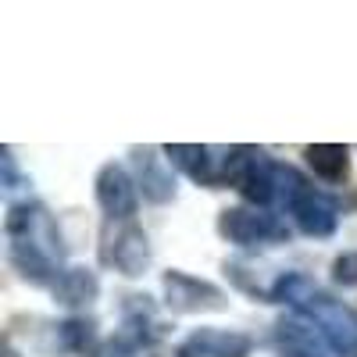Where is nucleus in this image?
I'll return each instance as SVG.
<instances>
[{
    "instance_id": "f257e3e1",
    "label": "nucleus",
    "mask_w": 357,
    "mask_h": 357,
    "mask_svg": "<svg viewBox=\"0 0 357 357\" xmlns=\"http://www.w3.org/2000/svg\"><path fill=\"white\" fill-rule=\"evenodd\" d=\"M8 257L15 272L33 286H54L65 272V240L54 215L40 200H18L4 218Z\"/></svg>"
},
{
    "instance_id": "f03ea898",
    "label": "nucleus",
    "mask_w": 357,
    "mask_h": 357,
    "mask_svg": "<svg viewBox=\"0 0 357 357\" xmlns=\"http://www.w3.org/2000/svg\"><path fill=\"white\" fill-rule=\"evenodd\" d=\"M268 301H282L296 311V318H304L311 329L321 336V343L329 347L336 357H357V311L325 289H318L307 275L301 272H282L272 282Z\"/></svg>"
},
{
    "instance_id": "7ed1b4c3",
    "label": "nucleus",
    "mask_w": 357,
    "mask_h": 357,
    "mask_svg": "<svg viewBox=\"0 0 357 357\" xmlns=\"http://www.w3.org/2000/svg\"><path fill=\"white\" fill-rule=\"evenodd\" d=\"M272 207H282L293 218V225L304 236H311V240H325L340 225V204L329 193H321L314 183H307L293 165H279V172H275Z\"/></svg>"
},
{
    "instance_id": "20e7f679",
    "label": "nucleus",
    "mask_w": 357,
    "mask_h": 357,
    "mask_svg": "<svg viewBox=\"0 0 357 357\" xmlns=\"http://www.w3.org/2000/svg\"><path fill=\"white\" fill-rule=\"evenodd\" d=\"M100 261L126 279H139L154 261L151 240L136 222H107L100 232Z\"/></svg>"
},
{
    "instance_id": "39448f33",
    "label": "nucleus",
    "mask_w": 357,
    "mask_h": 357,
    "mask_svg": "<svg viewBox=\"0 0 357 357\" xmlns=\"http://www.w3.org/2000/svg\"><path fill=\"white\" fill-rule=\"evenodd\" d=\"M218 232L232 247H264V243H286L289 240V225L279 215L268 211V207H254V204L222 211Z\"/></svg>"
},
{
    "instance_id": "423d86ee",
    "label": "nucleus",
    "mask_w": 357,
    "mask_h": 357,
    "mask_svg": "<svg viewBox=\"0 0 357 357\" xmlns=\"http://www.w3.org/2000/svg\"><path fill=\"white\" fill-rule=\"evenodd\" d=\"M165 158L186 172L200 186H229L232 183V165H236V146H200V143H168L161 146Z\"/></svg>"
},
{
    "instance_id": "0eeeda50",
    "label": "nucleus",
    "mask_w": 357,
    "mask_h": 357,
    "mask_svg": "<svg viewBox=\"0 0 357 357\" xmlns=\"http://www.w3.org/2000/svg\"><path fill=\"white\" fill-rule=\"evenodd\" d=\"M161 282H165V304H168V311H175V314L225 311V307H229L225 289H218L215 282H207V279H197V275H190V272H178V268L165 272Z\"/></svg>"
},
{
    "instance_id": "6e6552de",
    "label": "nucleus",
    "mask_w": 357,
    "mask_h": 357,
    "mask_svg": "<svg viewBox=\"0 0 357 357\" xmlns=\"http://www.w3.org/2000/svg\"><path fill=\"white\" fill-rule=\"evenodd\" d=\"M97 204L107 215V222H132L139 207V186L122 165H104L97 172Z\"/></svg>"
},
{
    "instance_id": "1a4fd4ad",
    "label": "nucleus",
    "mask_w": 357,
    "mask_h": 357,
    "mask_svg": "<svg viewBox=\"0 0 357 357\" xmlns=\"http://www.w3.org/2000/svg\"><path fill=\"white\" fill-rule=\"evenodd\" d=\"M132 165H136V186L143 190L146 200L154 204H168L175 200V175H172V161L165 158V151L154 146H136L132 151Z\"/></svg>"
},
{
    "instance_id": "9d476101",
    "label": "nucleus",
    "mask_w": 357,
    "mask_h": 357,
    "mask_svg": "<svg viewBox=\"0 0 357 357\" xmlns=\"http://www.w3.org/2000/svg\"><path fill=\"white\" fill-rule=\"evenodd\" d=\"M254 340L240 329H197L178 347V357H250Z\"/></svg>"
},
{
    "instance_id": "9b49d317",
    "label": "nucleus",
    "mask_w": 357,
    "mask_h": 357,
    "mask_svg": "<svg viewBox=\"0 0 357 357\" xmlns=\"http://www.w3.org/2000/svg\"><path fill=\"white\" fill-rule=\"evenodd\" d=\"M50 293L61 307H89L100 293V279L89 268H65L57 275V282L50 286Z\"/></svg>"
},
{
    "instance_id": "f8f14e48",
    "label": "nucleus",
    "mask_w": 357,
    "mask_h": 357,
    "mask_svg": "<svg viewBox=\"0 0 357 357\" xmlns=\"http://www.w3.org/2000/svg\"><path fill=\"white\" fill-rule=\"evenodd\" d=\"M311 172L318 178H325V183H343L347 172H350V151L343 143H314L304 151Z\"/></svg>"
},
{
    "instance_id": "ddd939ff",
    "label": "nucleus",
    "mask_w": 357,
    "mask_h": 357,
    "mask_svg": "<svg viewBox=\"0 0 357 357\" xmlns=\"http://www.w3.org/2000/svg\"><path fill=\"white\" fill-rule=\"evenodd\" d=\"M89 343H93V321L72 318V321H65V325H57V347H61V350L82 354Z\"/></svg>"
},
{
    "instance_id": "4468645a",
    "label": "nucleus",
    "mask_w": 357,
    "mask_h": 357,
    "mask_svg": "<svg viewBox=\"0 0 357 357\" xmlns=\"http://www.w3.org/2000/svg\"><path fill=\"white\" fill-rule=\"evenodd\" d=\"M146 347L143 343H136L132 336H126V333H118V336H111V340H104L100 347H97V354L93 357H139Z\"/></svg>"
},
{
    "instance_id": "2eb2a0df",
    "label": "nucleus",
    "mask_w": 357,
    "mask_h": 357,
    "mask_svg": "<svg viewBox=\"0 0 357 357\" xmlns=\"http://www.w3.org/2000/svg\"><path fill=\"white\" fill-rule=\"evenodd\" d=\"M0 165H4V193H15L18 186H29V178H22V172H18V161H15L11 146H4V158H0Z\"/></svg>"
},
{
    "instance_id": "dca6fc26",
    "label": "nucleus",
    "mask_w": 357,
    "mask_h": 357,
    "mask_svg": "<svg viewBox=\"0 0 357 357\" xmlns=\"http://www.w3.org/2000/svg\"><path fill=\"white\" fill-rule=\"evenodd\" d=\"M336 279H340V282H357V254L336 261Z\"/></svg>"
},
{
    "instance_id": "f3484780",
    "label": "nucleus",
    "mask_w": 357,
    "mask_h": 357,
    "mask_svg": "<svg viewBox=\"0 0 357 357\" xmlns=\"http://www.w3.org/2000/svg\"><path fill=\"white\" fill-rule=\"evenodd\" d=\"M4 357H18V350H15L11 343H4Z\"/></svg>"
}]
</instances>
